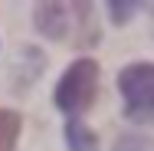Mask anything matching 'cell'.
Wrapping results in <instances>:
<instances>
[{"label":"cell","instance_id":"7a4b0ae2","mask_svg":"<svg viewBox=\"0 0 154 151\" xmlns=\"http://www.w3.org/2000/svg\"><path fill=\"white\" fill-rule=\"evenodd\" d=\"M118 89L125 99V115L131 121H154V66L148 62H134L122 69L118 76Z\"/></svg>","mask_w":154,"mask_h":151},{"label":"cell","instance_id":"277c9868","mask_svg":"<svg viewBox=\"0 0 154 151\" xmlns=\"http://www.w3.org/2000/svg\"><path fill=\"white\" fill-rule=\"evenodd\" d=\"M66 141H69V151H98L95 131L85 128L79 118H72L69 125H66Z\"/></svg>","mask_w":154,"mask_h":151},{"label":"cell","instance_id":"52a82bcc","mask_svg":"<svg viewBox=\"0 0 154 151\" xmlns=\"http://www.w3.org/2000/svg\"><path fill=\"white\" fill-rule=\"evenodd\" d=\"M115 151H148V145H144V138H141V135H125Z\"/></svg>","mask_w":154,"mask_h":151},{"label":"cell","instance_id":"8992f818","mask_svg":"<svg viewBox=\"0 0 154 151\" xmlns=\"http://www.w3.org/2000/svg\"><path fill=\"white\" fill-rule=\"evenodd\" d=\"M134 7H138V3H122V0H112V3H108V10H112L115 23H125V20L134 13Z\"/></svg>","mask_w":154,"mask_h":151},{"label":"cell","instance_id":"5b68a950","mask_svg":"<svg viewBox=\"0 0 154 151\" xmlns=\"http://www.w3.org/2000/svg\"><path fill=\"white\" fill-rule=\"evenodd\" d=\"M17 135H20V115L10 109H0V151L17 148Z\"/></svg>","mask_w":154,"mask_h":151},{"label":"cell","instance_id":"3957f363","mask_svg":"<svg viewBox=\"0 0 154 151\" xmlns=\"http://www.w3.org/2000/svg\"><path fill=\"white\" fill-rule=\"evenodd\" d=\"M85 20H89V3H39L36 7V27L53 39H66L72 27L79 30V23Z\"/></svg>","mask_w":154,"mask_h":151},{"label":"cell","instance_id":"ba28073f","mask_svg":"<svg viewBox=\"0 0 154 151\" xmlns=\"http://www.w3.org/2000/svg\"><path fill=\"white\" fill-rule=\"evenodd\" d=\"M151 13H154V3H151Z\"/></svg>","mask_w":154,"mask_h":151},{"label":"cell","instance_id":"6da1fadb","mask_svg":"<svg viewBox=\"0 0 154 151\" xmlns=\"http://www.w3.org/2000/svg\"><path fill=\"white\" fill-rule=\"evenodd\" d=\"M95 89H98V62L95 59H75L66 76L56 86V105L69 115H79L92 105Z\"/></svg>","mask_w":154,"mask_h":151}]
</instances>
